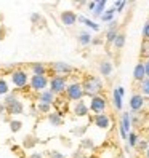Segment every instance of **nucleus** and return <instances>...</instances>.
Segmentation results:
<instances>
[{"mask_svg":"<svg viewBox=\"0 0 149 158\" xmlns=\"http://www.w3.org/2000/svg\"><path fill=\"white\" fill-rule=\"evenodd\" d=\"M82 86L87 96L95 98V96H99V91L103 89V81H101L99 77H90L82 83Z\"/></svg>","mask_w":149,"mask_h":158,"instance_id":"f257e3e1","label":"nucleus"},{"mask_svg":"<svg viewBox=\"0 0 149 158\" xmlns=\"http://www.w3.org/2000/svg\"><path fill=\"white\" fill-rule=\"evenodd\" d=\"M132 112H122V117H120V123H119V131H120V137L127 141L128 134L132 133Z\"/></svg>","mask_w":149,"mask_h":158,"instance_id":"f03ea898","label":"nucleus"},{"mask_svg":"<svg viewBox=\"0 0 149 158\" xmlns=\"http://www.w3.org/2000/svg\"><path fill=\"white\" fill-rule=\"evenodd\" d=\"M66 96L71 99V101H82V98L85 96V91H83V86L82 83H71V85L68 86L66 89Z\"/></svg>","mask_w":149,"mask_h":158,"instance_id":"7ed1b4c3","label":"nucleus"},{"mask_svg":"<svg viewBox=\"0 0 149 158\" xmlns=\"http://www.w3.org/2000/svg\"><path fill=\"white\" fill-rule=\"evenodd\" d=\"M68 86H69V85H68L66 78L61 77V75H55V77L50 80V91L53 93V94H59V93L66 91Z\"/></svg>","mask_w":149,"mask_h":158,"instance_id":"20e7f679","label":"nucleus"},{"mask_svg":"<svg viewBox=\"0 0 149 158\" xmlns=\"http://www.w3.org/2000/svg\"><path fill=\"white\" fill-rule=\"evenodd\" d=\"M50 69L56 73V75H68V73L74 72V67L71 66V64L64 62V61H56V62H51L50 64Z\"/></svg>","mask_w":149,"mask_h":158,"instance_id":"39448f33","label":"nucleus"},{"mask_svg":"<svg viewBox=\"0 0 149 158\" xmlns=\"http://www.w3.org/2000/svg\"><path fill=\"white\" fill-rule=\"evenodd\" d=\"M106 106H107V102H106V99L103 96H95V98H91V101H90V110L95 112V115L104 114Z\"/></svg>","mask_w":149,"mask_h":158,"instance_id":"423d86ee","label":"nucleus"},{"mask_svg":"<svg viewBox=\"0 0 149 158\" xmlns=\"http://www.w3.org/2000/svg\"><path fill=\"white\" fill-rule=\"evenodd\" d=\"M27 81H29V77H27V72L26 70H21V69L13 70V73H11V83H13L15 86L23 88V86L27 85Z\"/></svg>","mask_w":149,"mask_h":158,"instance_id":"0eeeda50","label":"nucleus"},{"mask_svg":"<svg viewBox=\"0 0 149 158\" xmlns=\"http://www.w3.org/2000/svg\"><path fill=\"white\" fill-rule=\"evenodd\" d=\"M48 85H50V81H48V78H46L45 75L43 77H40V75H32L31 77V88L34 91L42 93V91L46 89V86H48Z\"/></svg>","mask_w":149,"mask_h":158,"instance_id":"6e6552de","label":"nucleus"},{"mask_svg":"<svg viewBox=\"0 0 149 158\" xmlns=\"http://www.w3.org/2000/svg\"><path fill=\"white\" fill-rule=\"evenodd\" d=\"M128 106H130V110H132V114H136L139 112L143 107H144V98L143 94H133L128 101Z\"/></svg>","mask_w":149,"mask_h":158,"instance_id":"1a4fd4ad","label":"nucleus"},{"mask_svg":"<svg viewBox=\"0 0 149 158\" xmlns=\"http://www.w3.org/2000/svg\"><path fill=\"white\" fill-rule=\"evenodd\" d=\"M59 19H61V23H63L64 26L71 27V26H74V24L77 23V19H79V15H76L72 10H66V11H61V15H59Z\"/></svg>","mask_w":149,"mask_h":158,"instance_id":"9d476101","label":"nucleus"},{"mask_svg":"<svg viewBox=\"0 0 149 158\" xmlns=\"http://www.w3.org/2000/svg\"><path fill=\"white\" fill-rule=\"evenodd\" d=\"M93 123L99 129H109L111 128V118L107 114H98L93 117Z\"/></svg>","mask_w":149,"mask_h":158,"instance_id":"9b49d317","label":"nucleus"},{"mask_svg":"<svg viewBox=\"0 0 149 158\" xmlns=\"http://www.w3.org/2000/svg\"><path fill=\"white\" fill-rule=\"evenodd\" d=\"M98 70H99V75H103V77H111L112 75V72H114V66H112V62H111L109 59H104V61H101L99 62V66H98Z\"/></svg>","mask_w":149,"mask_h":158,"instance_id":"f8f14e48","label":"nucleus"},{"mask_svg":"<svg viewBox=\"0 0 149 158\" xmlns=\"http://www.w3.org/2000/svg\"><path fill=\"white\" fill-rule=\"evenodd\" d=\"M133 78H135L136 81H139V83H141L144 78H147V77H146L144 62H138L136 66H135V69H133Z\"/></svg>","mask_w":149,"mask_h":158,"instance_id":"ddd939ff","label":"nucleus"},{"mask_svg":"<svg viewBox=\"0 0 149 158\" xmlns=\"http://www.w3.org/2000/svg\"><path fill=\"white\" fill-rule=\"evenodd\" d=\"M37 101H39V102H43V104L51 106L53 102H55V94H53L50 89H45V91L39 93V98H37Z\"/></svg>","mask_w":149,"mask_h":158,"instance_id":"4468645a","label":"nucleus"},{"mask_svg":"<svg viewBox=\"0 0 149 158\" xmlns=\"http://www.w3.org/2000/svg\"><path fill=\"white\" fill-rule=\"evenodd\" d=\"M88 110H90L88 106L83 101L76 102V106H74V114H76L77 117H87L88 115Z\"/></svg>","mask_w":149,"mask_h":158,"instance_id":"2eb2a0df","label":"nucleus"},{"mask_svg":"<svg viewBox=\"0 0 149 158\" xmlns=\"http://www.w3.org/2000/svg\"><path fill=\"white\" fill-rule=\"evenodd\" d=\"M112 102H114L116 110H122V107H124V96L119 93V88H114V91H112Z\"/></svg>","mask_w":149,"mask_h":158,"instance_id":"dca6fc26","label":"nucleus"},{"mask_svg":"<svg viewBox=\"0 0 149 158\" xmlns=\"http://www.w3.org/2000/svg\"><path fill=\"white\" fill-rule=\"evenodd\" d=\"M7 110H8V114H11V115H20V114H23V110H24V106H23V102L18 99V101H15L11 106H8L7 107Z\"/></svg>","mask_w":149,"mask_h":158,"instance_id":"f3484780","label":"nucleus"},{"mask_svg":"<svg viewBox=\"0 0 149 158\" xmlns=\"http://www.w3.org/2000/svg\"><path fill=\"white\" fill-rule=\"evenodd\" d=\"M77 42H79L82 46H87V45L93 43V37H91L90 32L82 31V32H79V35H77Z\"/></svg>","mask_w":149,"mask_h":158,"instance_id":"a211bd4d","label":"nucleus"},{"mask_svg":"<svg viewBox=\"0 0 149 158\" xmlns=\"http://www.w3.org/2000/svg\"><path fill=\"white\" fill-rule=\"evenodd\" d=\"M77 23H83L87 27H90V29H93L95 32H98L101 27H99V24H96L93 19H88V18H85V16H79V19H77Z\"/></svg>","mask_w":149,"mask_h":158,"instance_id":"6ab92c4d","label":"nucleus"},{"mask_svg":"<svg viewBox=\"0 0 149 158\" xmlns=\"http://www.w3.org/2000/svg\"><path fill=\"white\" fill-rule=\"evenodd\" d=\"M31 69H32V72H34V75L43 77L45 73H46V66H45L43 62H34L32 66H31Z\"/></svg>","mask_w":149,"mask_h":158,"instance_id":"aec40b11","label":"nucleus"},{"mask_svg":"<svg viewBox=\"0 0 149 158\" xmlns=\"http://www.w3.org/2000/svg\"><path fill=\"white\" fill-rule=\"evenodd\" d=\"M48 122L51 123V126H61L63 125V117L59 112H50L48 114Z\"/></svg>","mask_w":149,"mask_h":158,"instance_id":"412c9836","label":"nucleus"},{"mask_svg":"<svg viewBox=\"0 0 149 158\" xmlns=\"http://www.w3.org/2000/svg\"><path fill=\"white\" fill-rule=\"evenodd\" d=\"M104 8H106V0H99V2H96V8H95V11H93V16L101 19V16H103L104 11H106Z\"/></svg>","mask_w":149,"mask_h":158,"instance_id":"4be33fe9","label":"nucleus"},{"mask_svg":"<svg viewBox=\"0 0 149 158\" xmlns=\"http://www.w3.org/2000/svg\"><path fill=\"white\" fill-rule=\"evenodd\" d=\"M117 11H116V8L112 6V8H109V10H106L104 11V15L103 16H101V21H103V23H112L114 21V15H116Z\"/></svg>","mask_w":149,"mask_h":158,"instance_id":"5701e85b","label":"nucleus"},{"mask_svg":"<svg viewBox=\"0 0 149 158\" xmlns=\"http://www.w3.org/2000/svg\"><path fill=\"white\" fill-rule=\"evenodd\" d=\"M125 40H127V37H125V34L124 32H119V35H117V39L114 40V48L116 50H122L124 46H125Z\"/></svg>","mask_w":149,"mask_h":158,"instance_id":"b1692460","label":"nucleus"},{"mask_svg":"<svg viewBox=\"0 0 149 158\" xmlns=\"http://www.w3.org/2000/svg\"><path fill=\"white\" fill-rule=\"evenodd\" d=\"M127 145L130 147V148H136V145H138V142H139V137H138V134L135 133V131H132L128 134V139H127Z\"/></svg>","mask_w":149,"mask_h":158,"instance_id":"393cba45","label":"nucleus"},{"mask_svg":"<svg viewBox=\"0 0 149 158\" xmlns=\"http://www.w3.org/2000/svg\"><path fill=\"white\" fill-rule=\"evenodd\" d=\"M117 35H119L117 27H116V29H107L106 31V42L107 43H114V40L117 39Z\"/></svg>","mask_w":149,"mask_h":158,"instance_id":"a878e982","label":"nucleus"},{"mask_svg":"<svg viewBox=\"0 0 149 158\" xmlns=\"http://www.w3.org/2000/svg\"><path fill=\"white\" fill-rule=\"evenodd\" d=\"M21 128H23V123L20 122V120H11V122H10V129H11V133H18Z\"/></svg>","mask_w":149,"mask_h":158,"instance_id":"bb28decb","label":"nucleus"},{"mask_svg":"<svg viewBox=\"0 0 149 158\" xmlns=\"http://www.w3.org/2000/svg\"><path fill=\"white\" fill-rule=\"evenodd\" d=\"M37 110L42 112V114H50L51 112V106L43 104V102H39V104H37Z\"/></svg>","mask_w":149,"mask_h":158,"instance_id":"cd10ccee","label":"nucleus"},{"mask_svg":"<svg viewBox=\"0 0 149 158\" xmlns=\"http://www.w3.org/2000/svg\"><path fill=\"white\" fill-rule=\"evenodd\" d=\"M93 147H95V142H93L91 139L83 137L82 141H80V148H93Z\"/></svg>","mask_w":149,"mask_h":158,"instance_id":"c85d7f7f","label":"nucleus"},{"mask_svg":"<svg viewBox=\"0 0 149 158\" xmlns=\"http://www.w3.org/2000/svg\"><path fill=\"white\" fill-rule=\"evenodd\" d=\"M141 56L149 59V40H144L141 45Z\"/></svg>","mask_w":149,"mask_h":158,"instance_id":"c756f323","label":"nucleus"},{"mask_svg":"<svg viewBox=\"0 0 149 158\" xmlns=\"http://www.w3.org/2000/svg\"><path fill=\"white\" fill-rule=\"evenodd\" d=\"M139 88H141V93L144 96H149V78H144L141 81V85H139Z\"/></svg>","mask_w":149,"mask_h":158,"instance_id":"7c9ffc66","label":"nucleus"},{"mask_svg":"<svg viewBox=\"0 0 149 158\" xmlns=\"http://www.w3.org/2000/svg\"><path fill=\"white\" fill-rule=\"evenodd\" d=\"M127 6V2H124V0H117V2H114V8L117 13H122V10Z\"/></svg>","mask_w":149,"mask_h":158,"instance_id":"2f4dec72","label":"nucleus"},{"mask_svg":"<svg viewBox=\"0 0 149 158\" xmlns=\"http://www.w3.org/2000/svg\"><path fill=\"white\" fill-rule=\"evenodd\" d=\"M8 91H10V88H8L7 81L3 78H0V96H2V94H8Z\"/></svg>","mask_w":149,"mask_h":158,"instance_id":"473e14b6","label":"nucleus"},{"mask_svg":"<svg viewBox=\"0 0 149 158\" xmlns=\"http://www.w3.org/2000/svg\"><path fill=\"white\" fill-rule=\"evenodd\" d=\"M139 150H143L144 153H146V150L149 148V142L147 141H144V139H139V142H138V145H136Z\"/></svg>","mask_w":149,"mask_h":158,"instance_id":"72a5a7b5","label":"nucleus"},{"mask_svg":"<svg viewBox=\"0 0 149 158\" xmlns=\"http://www.w3.org/2000/svg\"><path fill=\"white\" fill-rule=\"evenodd\" d=\"M87 131V126L85 125H83V126H80V128H72V134H76V136H82L83 133H85Z\"/></svg>","mask_w":149,"mask_h":158,"instance_id":"f704fd0d","label":"nucleus"},{"mask_svg":"<svg viewBox=\"0 0 149 158\" xmlns=\"http://www.w3.org/2000/svg\"><path fill=\"white\" fill-rule=\"evenodd\" d=\"M48 158H66V155L58 150H51V152H48Z\"/></svg>","mask_w":149,"mask_h":158,"instance_id":"c9c22d12","label":"nucleus"},{"mask_svg":"<svg viewBox=\"0 0 149 158\" xmlns=\"http://www.w3.org/2000/svg\"><path fill=\"white\" fill-rule=\"evenodd\" d=\"M143 37H144V40H149V21L143 27Z\"/></svg>","mask_w":149,"mask_h":158,"instance_id":"e433bc0d","label":"nucleus"},{"mask_svg":"<svg viewBox=\"0 0 149 158\" xmlns=\"http://www.w3.org/2000/svg\"><path fill=\"white\" fill-rule=\"evenodd\" d=\"M32 137H26V141H24V147H27V148H31V147H34L35 144H37V141H31Z\"/></svg>","mask_w":149,"mask_h":158,"instance_id":"4c0bfd02","label":"nucleus"},{"mask_svg":"<svg viewBox=\"0 0 149 158\" xmlns=\"http://www.w3.org/2000/svg\"><path fill=\"white\" fill-rule=\"evenodd\" d=\"M40 19H42V16H40L39 13H37V11L31 15V21H32V23H39Z\"/></svg>","mask_w":149,"mask_h":158,"instance_id":"58836bf2","label":"nucleus"},{"mask_svg":"<svg viewBox=\"0 0 149 158\" xmlns=\"http://www.w3.org/2000/svg\"><path fill=\"white\" fill-rule=\"evenodd\" d=\"M29 158H43V153L42 152H32L29 155Z\"/></svg>","mask_w":149,"mask_h":158,"instance_id":"ea45409f","label":"nucleus"},{"mask_svg":"<svg viewBox=\"0 0 149 158\" xmlns=\"http://www.w3.org/2000/svg\"><path fill=\"white\" fill-rule=\"evenodd\" d=\"M87 6H88V11H91V13H93V11H95V8H96V2H88V5H87Z\"/></svg>","mask_w":149,"mask_h":158,"instance_id":"a19ab883","label":"nucleus"},{"mask_svg":"<svg viewBox=\"0 0 149 158\" xmlns=\"http://www.w3.org/2000/svg\"><path fill=\"white\" fill-rule=\"evenodd\" d=\"M144 69H146V77L149 78V59L144 61Z\"/></svg>","mask_w":149,"mask_h":158,"instance_id":"79ce46f5","label":"nucleus"},{"mask_svg":"<svg viewBox=\"0 0 149 158\" xmlns=\"http://www.w3.org/2000/svg\"><path fill=\"white\" fill-rule=\"evenodd\" d=\"M72 156H74V158H83V153H82V150H79V152L74 153Z\"/></svg>","mask_w":149,"mask_h":158,"instance_id":"37998d69","label":"nucleus"},{"mask_svg":"<svg viewBox=\"0 0 149 158\" xmlns=\"http://www.w3.org/2000/svg\"><path fill=\"white\" fill-rule=\"evenodd\" d=\"M5 110H7L5 104H0V115H3V114H5Z\"/></svg>","mask_w":149,"mask_h":158,"instance_id":"c03bdc74","label":"nucleus"},{"mask_svg":"<svg viewBox=\"0 0 149 158\" xmlns=\"http://www.w3.org/2000/svg\"><path fill=\"white\" fill-rule=\"evenodd\" d=\"M98 43H101V40H98V39H95V40H93V45H98Z\"/></svg>","mask_w":149,"mask_h":158,"instance_id":"a18cd8bd","label":"nucleus"},{"mask_svg":"<svg viewBox=\"0 0 149 158\" xmlns=\"http://www.w3.org/2000/svg\"><path fill=\"white\" fill-rule=\"evenodd\" d=\"M146 158H149V148H147V150H146Z\"/></svg>","mask_w":149,"mask_h":158,"instance_id":"49530a36","label":"nucleus"},{"mask_svg":"<svg viewBox=\"0 0 149 158\" xmlns=\"http://www.w3.org/2000/svg\"><path fill=\"white\" fill-rule=\"evenodd\" d=\"M119 158H124V156H122V155H120V156H119Z\"/></svg>","mask_w":149,"mask_h":158,"instance_id":"de8ad7c7","label":"nucleus"},{"mask_svg":"<svg viewBox=\"0 0 149 158\" xmlns=\"http://www.w3.org/2000/svg\"><path fill=\"white\" fill-rule=\"evenodd\" d=\"M147 142H149V139H147Z\"/></svg>","mask_w":149,"mask_h":158,"instance_id":"09e8293b","label":"nucleus"}]
</instances>
